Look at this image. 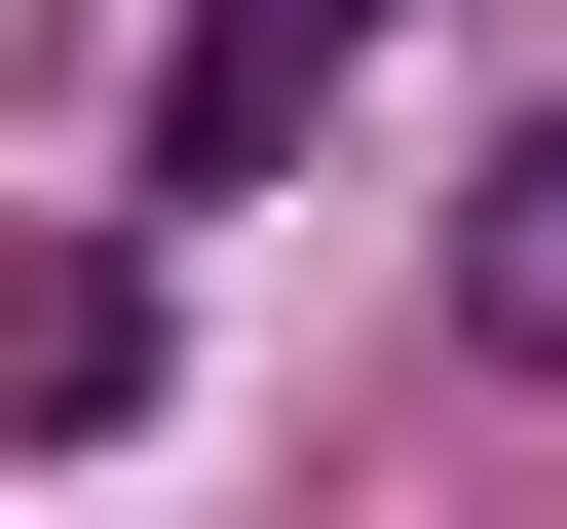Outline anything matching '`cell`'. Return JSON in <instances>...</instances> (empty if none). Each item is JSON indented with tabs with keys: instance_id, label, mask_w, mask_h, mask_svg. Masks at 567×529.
<instances>
[{
	"instance_id": "2",
	"label": "cell",
	"mask_w": 567,
	"mask_h": 529,
	"mask_svg": "<svg viewBox=\"0 0 567 529\" xmlns=\"http://www.w3.org/2000/svg\"><path fill=\"white\" fill-rule=\"evenodd\" d=\"M416 303H454V378H567V76L454 152V227H416Z\"/></svg>"
},
{
	"instance_id": "3",
	"label": "cell",
	"mask_w": 567,
	"mask_h": 529,
	"mask_svg": "<svg viewBox=\"0 0 567 529\" xmlns=\"http://www.w3.org/2000/svg\"><path fill=\"white\" fill-rule=\"evenodd\" d=\"M0 416L114 454V416H152V264H0Z\"/></svg>"
},
{
	"instance_id": "1",
	"label": "cell",
	"mask_w": 567,
	"mask_h": 529,
	"mask_svg": "<svg viewBox=\"0 0 567 529\" xmlns=\"http://www.w3.org/2000/svg\"><path fill=\"white\" fill-rule=\"evenodd\" d=\"M341 76H379V0H189V39H152V152H114V189H152V227L303 189V114H341Z\"/></svg>"
}]
</instances>
